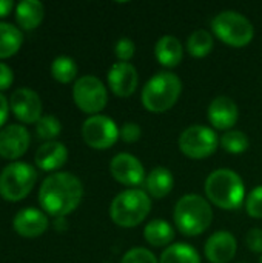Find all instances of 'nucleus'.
<instances>
[{
	"label": "nucleus",
	"instance_id": "obj_1",
	"mask_svg": "<svg viewBox=\"0 0 262 263\" xmlns=\"http://www.w3.org/2000/svg\"><path fill=\"white\" fill-rule=\"evenodd\" d=\"M82 182L71 173H54L48 176L39 190L42 210L57 219L71 214L82 202Z\"/></svg>",
	"mask_w": 262,
	"mask_h": 263
},
{
	"label": "nucleus",
	"instance_id": "obj_2",
	"mask_svg": "<svg viewBox=\"0 0 262 263\" xmlns=\"http://www.w3.org/2000/svg\"><path fill=\"white\" fill-rule=\"evenodd\" d=\"M205 194L216 206L222 210H236L244 202L246 188L242 179L235 171L221 168L207 177Z\"/></svg>",
	"mask_w": 262,
	"mask_h": 263
},
{
	"label": "nucleus",
	"instance_id": "obj_3",
	"mask_svg": "<svg viewBox=\"0 0 262 263\" xmlns=\"http://www.w3.org/2000/svg\"><path fill=\"white\" fill-rule=\"evenodd\" d=\"M174 223L185 236H198L208 230L213 220V211L208 202L198 194L181 197L174 206Z\"/></svg>",
	"mask_w": 262,
	"mask_h": 263
},
{
	"label": "nucleus",
	"instance_id": "obj_4",
	"mask_svg": "<svg viewBox=\"0 0 262 263\" xmlns=\"http://www.w3.org/2000/svg\"><path fill=\"white\" fill-rule=\"evenodd\" d=\"M182 92V82L176 74L159 72L151 77L142 89L144 106L154 114L165 112L174 106Z\"/></svg>",
	"mask_w": 262,
	"mask_h": 263
},
{
	"label": "nucleus",
	"instance_id": "obj_5",
	"mask_svg": "<svg viewBox=\"0 0 262 263\" xmlns=\"http://www.w3.org/2000/svg\"><path fill=\"white\" fill-rule=\"evenodd\" d=\"M151 210V200L142 190H127L114 197L110 206L111 220L122 228L137 227L147 219Z\"/></svg>",
	"mask_w": 262,
	"mask_h": 263
},
{
	"label": "nucleus",
	"instance_id": "obj_6",
	"mask_svg": "<svg viewBox=\"0 0 262 263\" xmlns=\"http://www.w3.org/2000/svg\"><path fill=\"white\" fill-rule=\"evenodd\" d=\"M37 182L36 170L25 162H12L0 173V196L8 202L23 200Z\"/></svg>",
	"mask_w": 262,
	"mask_h": 263
},
{
	"label": "nucleus",
	"instance_id": "obj_7",
	"mask_svg": "<svg viewBox=\"0 0 262 263\" xmlns=\"http://www.w3.org/2000/svg\"><path fill=\"white\" fill-rule=\"evenodd\" d=\"M212 28L219 40L236 48L249 45L255 34L252 22L236 11L219 12L212 22Z\"/></svg>",
	"mask_w": 262,
	"mask_h": 263
},
{
	"label": "nucleus",
	"instance_id": "obj_8",
	"mask_svg": "<svg viewBox=\"0 0 262 263\" xmlns=\"http://www.w3.org/2000/svg\"><path fill=\"white\" fill-rule=\"evenodd\" d=\"M73 99L80 111L97 116L108 100L103 83L94 76H83L76 80L73 86Z\"/></svg>",
	"mask_w": 262,
	"mask_h": 263
},
{
	"label": "nucleus",
	"instance_id": "obj_9",
	"mask_svg": "<svg viewBox=\"0 0 262 263\" xmlns=\"http://www.w3.org/2000/svg\"><path fill=\"white\" fill-rule=\"evenodd\" d=\"M218 136L207 126L193 125L182 131L179 137L181 151L190 159H205L218 148Z\"/></svg>",
	"mask_w": 262,
	"mask_h": 263
},
{
	"label": "nucleus",
	"instance_id": "obj_10",
	"mask_svg": "<svg viewBox=\"0 0 262 263\" xmlns=\"http://www.w3.org/2000/svg\"><path fill=\"white\" fill-rule=\"evenodd\" d=\"M82 137L85 143L94 149H108L119 139V128L107 116H91L83 122Z\"/></svg>",
	"mask_w": 262,
	"mask_h": 263
},
{
	"label": "nucleus",
	"instance_id": "obj_11",
	"mask_svg": "<svg viewBox=\"0 0 262 263\" xmlns=\"http://www.w3.org/2000/svg\"><path fill=\"white\" fill-rule=\"evenodd\" d=\"M9 108L22 123H37L42 117V100L29 88H19L9 97Z\"/></svg>",
	"mask_w": 262,
	"mask_h": 263
},
{
	"label": "nucleus",
	"instance_id": "obj_12",
	"mask_svg": "<svg viewBox=\"0 0 262 263\" xmlns=\"http://www.w3.org/2000/svg\"><path fill=\"white\" fill-rule=\"evenodd\" d=\"M29 133L22 125H8L0 129V157L20 159L29 148Z\"/></svg>",
	"mask_w": 262,
	"mask_h": 263
},
{
	"label": "nucleus",
	"instance_id": "obj_13",
	"mask_svg": "<svg viewBox=\"0 0 262 263\" xmlns=\"http://www.w3.org/2000/svg\"><path fill=\"white\" fill-rule=\"evenodd\" d=\"M110 173L119 183L127 186H139L145 179V170L139 159L127 153H120L111 160Z\"/></svg>",
	"mask_w": 262,
	"mask_h": 263
},
{
	"label": "nucleus",
	"instance_id": "obj_14",
	"mask_svg": "<svg viewBox=\"0 0 262 263\" xmlns=\"http://www.w3.org/2000/svg\"><path fill=\"white\" fill-rule=\"evenodd\" d=\"M139 83L137 71L131 63L117 62L108 71V85L110 89L117 97H130Z\"/></svg>",
	"mask_w": 262,
	"mask_h": 263
},
{
	"label": "nucleus",
	"instance_id": "obj_15",
	"mask_svg": "<svg viewBox=\"0 0 262 263\" xmlns=\"http://www.w3.org/2000/svg\"><path fill=\"white\" fill-rule=\"evenodd\" d=\"M48 225H49L48 217L45 216L43 211L37 208L20 210L12 220L14 231L26 239H34L42 236L48 230Z\"/></svg>",
	"mask_w": 262,
	"mask_h": 263
},
{
	"label": "nucleus",
	"instance_id": "obj_16",
	"mask_svg": "<svg viewBox=\"0 0 262 263\" xmlns=\"http://www.w3.org/2000/svg\"><path fill=\"white\" fill-rule=\"evenodd\" d=\"M236 239L229 231H218L205 243V256L212 263H229L236 254Z\"/></svg>",
	"mask_w": 262,
	"mask_h": 263
},
{
	"label": "nucleus",
	"instance_id": "obj_17",
	"mask_svg": "<svg viewBox=\"0 0 262 263\" xmlns=\"http://www.w3.org/2000/svg\"><path fill=\"white\" fill-rule=\"evenodd\" d=\"M238 105L230 97H216L208 106V120L218 129H230L238 122Z\"/></svg>",
	"mask_w": 262,
	"mask_h": 263
},
{
	"label": "nucleus",
	"instance_id": "obj_18",
	"mask_svg": "<svg viewBox=\"0 0 262 263\" xmlns=\"http://www.w3.org/2000/svg\"><path fill=\"white\" fill-rule=\"evenodd\" d=\"M66 159H68V149L63 143L57 140L45 142L43 145L39 146L34 156V162L42 171H56L65 165Z\"/></svg>",
	"mask_w": 262,
	"mask_h": 263
},
{
	"label": "nucleus",
	"instance_id": "obj_19",
	"mask_svg": "<svg viewBox=\"0 0 262 263\" xmlns=\"http://www.w3.org/2000/svg\"><path fill=\"white\" fill-rule=\"evenodd\" d=\"M154 54L161 65L167 68H174L182 62L184 48L174 35H164L158 40L154 46Z\"/></svg>",
	"mask_w": 262,
	"mask_h": 263
},
{
	"label": "nucleus",
	"instance_id": "obj_20",
	"mask_svg": "<svg viewBox=\"0 0 262 263\" xmlns=\"http://www.w3.org/2000/svg\"><path fill=\"white\" fill-rule=\"evenodd\" d=\"M45 17V8L39 0H25L15 6V22L25 29H36Z\"/></svg>",
	"mask_w": 262,
	"mask_h": 263
},
{
	"label": "nucleus",
	"instance_id": "obj_21",
	"mask_svg": "<svg viewBox=\"0 0 262 263\" xmlns=\"http://www.w3.org/2000/svg\"><path fill=\"white\" fill-rule=\"evenodd\" d=\"M173 174L170 173V170L162 166L154 168L147 177V190L154 199H164L167 194H170V191L173 190Z\"/></svg>",
	"mask_w": 262,
	"mask_h": 263
},
{
	"label": "nucleus",
	"instance_id": "obj_22",
	"mask_svg": "<svg viewBox=\"0 0 262 263\" xmlns=\"http://www.w3.org/2000/svg\"><path fill=\"white\" fill-rule=\"evenodd\" d=\"M144 237L151 247L161 248V247H167L173 242L174 231L168 222L156 219V220H151L150 223H147V227L144 230Z\"/></svg>",
	"mask_w": 262,
	"mask_h": 263
},
{
	"label": "nucleus",
	"instance_id": "obj_23",
	"mask_svg": "<svg viewBox=\"0 0 262 263\" xmlns=\"http://www.w3.org/2000/svg\"><path fill=\"white\" fill-rule=\"evenodd\" d=\"M23 43L20 29L11 23L0 22V59L14 55Z\"/></svg>",
	"mask_w": 262,
	"mask_h": 263
},
{
	"label": "nucleus",
	"instance_id": "obj_24",
	"mask_svg": "<svg viewBox=\"0 0 262 263\" xmlns=\"http://www.w3.org/2000/svg\"><path fill=\"white\" fill-rule=\"evenodd\" d=\"M159 263H201L196 250L187 243H174L164 250Z\"/></svg>",
	"mask_w": 262,
	"mask_h": 263
},
{
	"label": "nucleus",
	"instance_id": "obj_25",
	"mask_svg": "<svg viewBox=\"0 0 262 263\" xmlns=\"http://www.w3.org/2000/svg\"><path fill=\"white\" fill-rule=\"evenodd\" d=\"M213 49V37L205 29L195 31L187 40V51L193 57H205Z\"/></svg>",
	"mask_w": 262,
	"mask_h": 263
},
{
	"label": "nucleus",
	"instance_id": "obj_26",
	"mask_svg": "<svg viewBox=\"0 0 262 263\" xmlns=\"http://www.w3.org/2000/svg\"><path fill=\"white\" fill-rule=\"evenodd\" d=\"M51 76L59 83H69L77 76V65L71 57L60 55L51 65Z\"/></svg>",
	"mask_w": 262,
	"mask_h": 263
},
{
	"label": "nucleus",
	"instance_id": "obj_27",
	"mask_svg": "<svg viewBox=\"0 0 262 263\" xmlns=\"http://www.w3.org/2000/svg\"><path fill=\"white\" fill-rule=\"evenodd\" d=\"M62 131V125L57 117L54 116H42L40 120L36 123L37 137L46 142H53Z\"/></svg>",
	"mask_w": 262,
	"mask_h": 263
},
{
	"label": "nucleus",
	"instance_id": "obj_28",
	"mask_svg": "<svg viewBox=\"0 0 262 263\" xmlns=\"http://www.w3.org/2000/svg\"><path fill=\"white\" fill-rule=\"evenodd\" d=\"M221 145L227 153L241 154L249 148V139L242 131H227L221 137Z\"/></svg>",
	"mask_w": 262,
	"mask_h": 263
},
{
	"label": "nucleus",
	"instance_id": "obj_29",
	"mask_svg": "<svg viewBox=\"0 0 262 263\" xmlns=\"http://www.w3.org/2000/svg\"><path fill=\"white\" fill-rule=\"evenodd\" d=\"M246 210L249 213V216L255 217V219H262V186L255 188L246 202Z\"/></svg>",
	"mask_w": 262,
	"mask_h": 263
},
{
	"label": "nucleus",
	"instance_id": "obj_30",
	"mask_svg": "<svg viewBox=\"0 0 262 263\" xmlns=\"http://www.w3.org/2000/svg\"><path fill=\"white\" fill-rule=\"evenodd\" d=\"M122 263H159L158 259L154 257L153 253H150V250L145 248H133L130 250L124 259Z\"/></svg>",
	"mask_w": 262,
	"mask_h": 263
},
{
	"label": "nucleus",
	"instance_id": "obj_31",
	"mask_svg": "<svg viewBox=\"0 0 262 263\" xmlns=\"http://www.w3.org/2000/svg\"><path fill=\"white\" fill-rule=\"evenodd\" d=\"M134 51H136V46H134L133 40H130L128 37L119 39L117 43H116V46H114L116 57H117L120 62H124V63H128V60L133 59Z\"/></svg>",
	"mask_w": 262,
	"mask_h": 263
},
{
	"label": "nucleus",
	"instance_id": "obj_32",
	"mask_svg": "<svg viewBox=\"0 0 262 263\" xmlns=\"http://www.w3.org/2000/svg\"><path fill=\"white\" fill-rule=\"evenodd\" d=\"M119 137L127 142V143H134L141 139V126L133 123V122H128L125 123L120 129H119Z\"/></svg>",
	"mask_w": 262,
	"mask_h": 263
},
{
	"label": "nucleus",
	"instance_id": "obj_33",
	"mask_svg": "<svg viewBox=\"0 0 262 263\" xmlns=\"http://www.w3.org/2000/svg\"><path fill=\"white\" fill-rule=\"evenodd\" d=\"M249 250L253 253H262V230L261 228H253L247 233L246 237Z\"/></svg>",
	"mask_w": 262,
	"mask_h": 263
},
{
	"label": "nucleus",
	"instance_id": "obj_34",
	"mask_svg": "<svg viewBox=\"0 0 262 263\" xmlns=\"http://www.w3.org/2000/svg\"><path fill=\"white\" fill-rule=\"evenodd\" d=\"M12 82H14L12 69L6 63H2L0 62V91L8 89L12 85Z\"/></svg>",
	"mask_w": 262,
	"mask_h": 263
},
{
	"label": "nucleus",
	"instance_id": "obj_35",
	"mask_svg": "<svg viewBox=\"0 0 262 263\" xmlns=\"http://www.w3.org/2000/svg\"><path fill=\"white\" fill-rule=\"evenodd\" d=\"M9 103L6 100V97L0 92V128L5 125L6 119H8V111H9Z\"/></svg>",
	"mask_w": 262,
	"mask_h": 263
},
{
	"label": "nucleus",
	"instance_id": "obj_36",
	"mask_svg": "<svg viewBox=\"0 0 262 263\" xmlns=\"http://www.w3.org/2000/svg\"><path fill=\"white\" fill-rule=\"evenodd\" d=\"M12 8H14V3L11 0H0V17H6Z\"/></svg>",
	"mask_w": 262,
	"mask_h": 263
},
{
	"label": "nucleus",
	"instance_id": "obj_37",
	"mask_svg": "<svg viewBox=\"0 0 262 263\" xmlns=\"http://www.w3.org/2000/svg\"><path fill=\"white\" fill-rule=\"evenodd\" d=\"M261 263H262V259H261Z\"/></svg>",
	"mask_w": 262,
	"mask_h": 263
}]
</instances>
